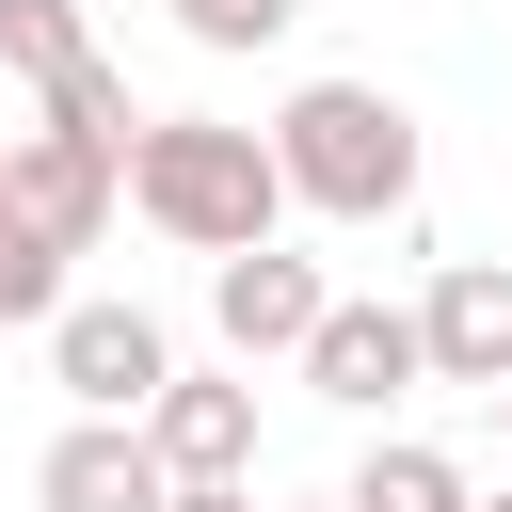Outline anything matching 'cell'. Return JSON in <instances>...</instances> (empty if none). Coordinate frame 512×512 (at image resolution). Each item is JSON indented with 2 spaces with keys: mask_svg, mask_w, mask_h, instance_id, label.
<instances>
[{
  "mask_svg": "<svg viewBox=\"0 0 512 512\" xmlns=\"http://www.w3.org/2000/svg\"><path fill=\"white\" fill-rule=\"evenodd\" d=\"M112 48L80 32V0H0V80H32V96H64V80H96Z\"/></svg>",
  "mask_w": 512,
  "mask_h": 512,
  "instance_id": "11",
  "label": "cell"
},
{
  "mask_svg": "<svg viewBox=\"0 0 512 512\" xmlns=\"http://www.w3.org/2000/svg\"><path fill=\"white\" fill-rule=\"evenodd\" d=\"M304 384H320L336 416H384V400H416V384H432V336H416V304H336V320H320V352H304Z\"/></svg>",
  "mask_w": 512,
  "mask_h": 512,
  "instance_id": "6",
  "label": "cell"
},
{
  "mask_svg": "<svg viewBox=\"0 0 512 512\" xmlns=\"http://www.w3.org/2000/svg\"><path fill=\"white\" fill-rule=\"evenodd\" d=\"M48 384H64V416L144 432V416H160V384H176V336H160L144 304H64V320H48Z\"/></svg>",
  "mask_w": 512,
  "mask_h": 512,
  "instance_id": "3",
  "label": "cell"
},
{
  "mask_svg": "<svg viewBox=\"0 0 512 512\" xmlns=\"http://www.w3.org/2000/svg\"><path fill=\"white\" fill-rule=\"evenodd\" d=\"M208 320H224V352H240V368H256V352H288V368H304V352H320V320H336V288H320V256H288V240H272V256H224V272H208Z\"/></svg>",
  "mask_w": 512,
  "mask_h": 512,
  "instance_id": "4",
  "label": "cell"
},
{
  "mask_svg": "<svg viewBox=\"0 0 512 512\" xmlns=\"http://www.w3.org/2000/svg\"><path fill=\"white\" fill-rule=\"evenodd\" d=\"M304 512H336V496H304Z\"/></svg>",
  "mask_w": 512,
  "mask_h": 512,
  "instance_id": "16",
  "label": "cell"
},
{
  "mask_svg": "<svg viewBox=\"0 0 512 512\" xmlns=\"http://www.w3.org/2000/svg\"><path fill=\"white\" fill-rule=\"evenodd\" d=\"M496 432H512V400H496Z\"/></svg>",
  "mask_w": 512,
  "mask_h": 512,
  "instance_id": "15",
  "label": "cell"
},
{
  "mask_svg": "<svg viewBox=\"0 0 512 512\" xmlns=\"http://www.w3.org/2000/svg\"><path fill=\"white\" fill-rule=\"evenodd\" d=\"M112 192H128V160H96V144H64V128H16V224H32L48 256H96V240H112Z\"/></svg>",
  "mask_w": 512,
  "mask_h": 512,
  "instance_id": "7",
  "label": "cell"
},
{
  "mask_svg": "<svg viewBox=\"0 0 512 512\" xmlns=\"http://www.w3.org/2000/svg\"><path fill=\"white\" fill-rule=\"evenodd\" d=\"M336 512H480V480L448 464V448H416V432H384L352 480H336Z\"/></svg>",
  "mask_w": 512,
  "mask_h": 512,
  "instance_id": "10",
  "label": "cell"
},
{
  "mask_svg": "<svg viewBox=\"0 0 512 512\" xmlns=\"http://www.w3.org/2000/svg\"><path fill=\"white\" fill-rule=\"evenodd\" d=\"M416 336H432V384L512 400V256H448V272L416 288Z\"/></svg>",
  "mask_w": 512,
  "mask_h": 512,
  "instance_id": "5",
  "label": "cell"
},
{
  "mask_svg": "<svg viewBox=\"0 0 512 512\" xmlns=\"http://www.w3.org/2000/svg\"><path fill=\"white\" fill-rule=\"evenodd\" d=\"M272 176H288V208H320V224H400V208H416V112H400L384 80H304V96L272 112Z\"/></svg>",
  "mask_w": 512,
  "mask_h": 512,
  "instance_id": "2",
  "label": "cell"
},
{
  "mask_svg": "<svg viewBox=\"0 0 512 512\" xmlns=\"http://www.w3.org/2000/svg\"><path fill=\"white\" fill-rule=\"evenodd\" d=\"M176 512H256V480H176Z\"/></svg>",
  "mask_w": 512,
  "mask_h": 512,
  "instance_id": "14",
  "label": "cell"
},
{
  "mask_svg": "<svg viewBox=\"0 0 512 512\" xmlns=\"http://www.w3.org/2000/svg\"><path fill=\"white\" fill-rule=\"evenodd\" d=\"M0 320H64V256L16 224V192H0Z\"/></svg>",
  "mask_w": 512,
  "mask_h": 512,
  "instance_id": "12",
  "label": "cell"
},
{
  "mask_svg": "<svg viewBox=\"0 0 512 512\" xmlns=\"http://www.w3.org/2000/svg\"><path fill=\"white\" fill-rule=\"evenodd\" d=\"M128 208L176 240V256H272L288 240V176H272V128H224V112H144L128 144Z\"/></svg>",
  "mask_w": 512,
  "mask_h": 512,
  "instance_id": "1",
  "label": "cell"
},
{
  "mask_svg": "<svg viewBox=\"0 0 512 512\" xmlns=\"http://www.w3.org/2000/svg\"><path fill=\"white\" fill-rule=\"evenodd\" d=\"M144 448H160V480H256V384L240 368H176Z\"/></svg>",
  "mask_w": 512,
  "mask_h": 512,
  "instance_id": "8",
  "label": "cell"
},
{
  "mask_svg": "<svg viewBox=\"0 0 512 512\" xmlns=\"http://www.w3.org/2000/svg\"><path fill=\"white\" fill-rule=\"evenodd\" d=\"M480 512H512V496H480Z\"/></svg>",
  "mask_w": 512,
  "mask_h": 512,
  "instance_id": "17",
  "label": "cell"
},
{
  "mask_svg": "<svg viewBox=\"0 0 512 512\" xmlns=\"http://www.w3.org/2000/svg\"><path fill=\"white\" fill-rule=\"evenodd\" d=\"M32 512H176V480H160V448H144V432L64 416V432H48V464H32Z\"/></svg>",
  "mask_w": 512,
  "mask_h": 512,
  "instance_id": "9",
  "label": "cell"
},
{
  "mask_svg": "<svg viewBox=\"0 0 512 512\" xmlns=\"http://www.w3.org/2000/svg\"><path fill=\"white\" fill-rule=\"evenodd\" d=\"M288 16H304V0H176V32H192V48H272Z\"/></svg>",
  "mask_w": 512,
  "mask_h": 512,
  "instance_id": "13",
  "label": "cell"
}]
</instances>
